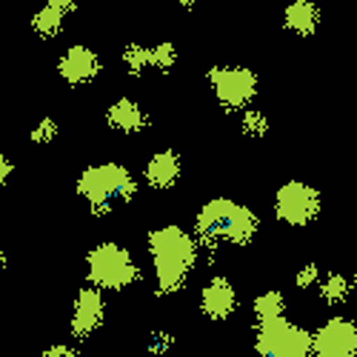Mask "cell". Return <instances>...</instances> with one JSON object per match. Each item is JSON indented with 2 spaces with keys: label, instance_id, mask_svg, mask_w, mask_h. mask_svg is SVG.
Wrapping results in <instances>:
<instances>
[{
  "label": "cell",
  "instance_id": "cell-1",
  "mask_svg": "<svg viewBox=\"0 0 357 357\" xmlns=\"http://www.w3.org/2000/svg\"><path fill=\"white\" fill-rule=\"evenodd\" d=\"M192 231L197 237L203 257L215 260L223 246H234V249L252 246L260 231V218L246 203H237L231 197H212L197 209Z\"/></svg>",
  "mask_w": 357,
  "mask_h": 357
},
{
  "label": "cell",
  "instance_id": "cell-2",
  "mask_svg": "<svg viewBox=\"0 0 357 357\" xmlns=\"http://www.w3.org/2000/svg\"><path fill=\"white\" fill-rule=\"evenodd\" d=\"M146 252L152 257V272H155V294L172 297L186 289L189 275L200 260V246L195 231H186L177 223L158 226L146 234Z\"/></svg>",
  "mask_w": 357,
  "mask_h": 357
},
{
  "label": "cell",
  "instance_id": "cell-3",
  "mask_svg": "<svg viewBox=\"0 0 357 357\" xmlns=\"http://www.w3.org/2000/svg\"><path fill=\"white\" fill-rule=\"evenodd\" d=\"M75 192H77V197L86 200L89 212L103 218L114 209V206H126V203L135 200L137 177L123 163H114V160L92 163L77 174Z\"/></svg>",
  "mask_w": 357,
  "mask_h": 357
},
{
  "label": "cell",
  "instance_id": "cell-4",
  "mask_svg": "<svg viewBox=\"0 0 357 357\" xmlns=\"http://www.w3.org/2000/svg\"><path fill=\"white\" fill-rule=\"evenodd\" d=\"M140 278L143 272L135 255L121 243L103 241L86 252V280L100 286L103 291H123Z\"/></svg>",
  "mask_w": 357,
  "mask_h": 357
},
{
  "label": "cell",
  "instance_id": "cell-5",
  "mask_svg": "<svg viewBox=\"0 0 357 357\" xmlns=\"http://www.w3.org/2000/svg\"><path fill=\"white\" fill-rule=\"evenodd\" d=\"M255 351L263 357H309L314 354V332L291 323L286 314L257 323Z\"/></svg>",
  "mask_w": 357,
  "mask_h": 357
},
{
  "label": "cell",
  "instance_id": "cell-6",
  "mask_svg": "<svg viewBox=\"0 0 357 357\" xmlns=\"http://www.w3.org/2000/svg\"><path fill=\"white\" fill-rule=\"evenodd\" d=\"M212 86V95L218 100L220 109L226 112H243L246 106H252V100L257 98V72L234 63V66H212L206 72Z\"/></svg>",
  "mask_w": 357,
  "mask_h": 357
},
{
  "label": "cell",
  "instance_id": "cell-7",
  "mask_svg": "<svg viewBox=\"0 0 357 357\" xmlns=\"http://www.w3.org/2000/svg\"><path fill=\"white\" fill-rule=\"evenodd\" d=\"M272 209H275V218L280 223H286L289 229H306L320 218L323 197L306 181H286L275 192Z\"/></svg>",
  "mask_w": 357,
  "mask_h": 357
},
{
  "label": "cell",
  "instance_id": "cell-8",
  "mask_svg": "<svg viewBox=\"0 0 357 357\" xmlns=\"http://www.w3.org/2000/svg\"><path fill=\"white\" fill-rule=\"evenodd\" d=\"M106 320V297H103V289L89 283L83 286L77 294H75V312H72V320H69V332L77 343L89 340Z\"/></svg>",
  "mask_w": 357,
  "mask_h": 357
},
{
  "label": "cell",
  "instance_id": "cell-9",
  "mask_svg": "<svg viewBox=\"0 0 357 357\" xmlns=\"http://www.w3.org/2000/svg\"><path fill=\"white\" fill-rule=\"evenodd\" d=\"M317 357H357V320L335 314L314 332Z\"/></svg>",
  "mask_w": 357,
  "mask_h": 357
},
{
  "label": "cell",
  "instance_id": "cell-10",
  "mask_svg": "<svg viewBox=\"0 0 357 357\" xmlns=\"http://www.w3.org/2000/svg\"><path fill=\"white\" fill-rule=\"evenodd\" d=\"M100 69H103L100 54L86 43H72L69 49H63L61 57H57V75H61V80L69 83V86L95 83Z\"/></svg>",
  "mask_w": 357,
  "mask_h": 357
},
{
  "label": "cell",
  "instance_id": "cell-11",
  "mask_svg": "<svg viewBox=\"0 0 357 357\" xmlns=\"http://www.w3.org/2000/svg\"><path fill=\"white\" fill-rule=\"evenodd\" d=\"M200 312L212 323H223L237 312V291L226 275H212L200 289Z\"/></svg>",
  "mask_w": 357,
  "mask_h": 357
},
{
  "label": "cell",
  "instance_id": "cell-12",
  "mask_svg": "<svg viewBox=\"0 0 357 357\" xmlns=\"http://www.w3.org/2000/svg\"><path fill=\"white\" fill-rule=\"evenodd\" d=\"M183 177V158L174 149H160L143 163V183L155 192L174 189Z\"/></svg>",
  "mask_w": 357,
  "mask_h": 357
},
{
  "label": "cell",
  "instance_id": "cell-13",
  "mask_svg": "<svg viewBox=\"0 0 357 357\" xmlns=\"http://www.w3.org/2000/svg\"><path fill=\"white\" fill-rule=\"evenodd\" d=\"M106 126L117 135H140L149 126L146 109L132 98H117L106 109Z\"/></svg>",
  "mask_w": 357,
  "mask_h": 357
},
{
  "label": "cell",
  "instance_id": "cell-14",
  "mask_svg": "<svg viewBox=\"0 0 357 357\" xmlns=\"http://www.w3.org/2000/svg\"><path fill=\"white\" fill-rule=\"evenodd\" d=\"M323 12L314 0H289L283 9V29L297 38H312L320 29Z\"/></svg>",
  "mask_w": 357,
  "mask_h": 357
},
{
  "label": "cell",
  "instance_id": "cell-15",
  "mask_svg": "<svg viewBox=\"0 0 357 357\" xmlns=\"http://www.w3.org/2000/svg\"><path fill=\"white\" fill-rule=\"evenodd\" d=\"M317 294L326 306H343L351 297V278H346L340 272H329L326 278H320Z\"/></svg>",
  "mask_w": 357,
  "mask_h": 357
},
{
  "label": "cell",
  "instance_id": "cell-16",
  "mask_svg": "<svg viewBox=\"0 0 357 357\" xmlns=\"http://www.w3.org/2000/svg\"><path fill=\"white\" fill-rule=\"evenodd\" d=\"M63 20H66V12L54 9L52 3H43L35 15H32V29L38 32V38L43 40H52L63 32Z\"/></svg>",
  "mask_w": 357,
  "mask_h": 357
},
{
  "label": "cell",
  "instance_id": "cell-17",
  "mask_svg": "<svg viewBox=\"0 0 357 357\" xmlns=\"http://www.w3.org/2000/svg\"><path fill=\"white\" fill-rule=\"evenodd\" d=\"M252 314H255L257 323L283 317V314H286V297H283V291H278V289L260 291L255 301H252Z\"/></svg>",
  "mask_w": 357,
  "mask_h": 357
},
{
  "label": "cell",
  "instance_id": "cell-18",
  "mask_svg": "<svg viewBox=\"0 0 357 357\" xmlns=\"http://www.w3.org/2000/svg\"><path fill=\"white\" fill-rule=\"evenodd\" d=\"M121 63L126 66L129 75L140 77L143 72L152 69V46H143V43H126L121 49Z\"/></svg>",
  "mask_w": 357,
  "mask_h": 357
},
{
  "label": "cell",
  "instance_id": "cell-19",
  "mask_svg": "<svg viewBox=\"0 0 357 357\" xmlns=\"http://www.w3.org/2000/svg\"><path fill=\"white\" fill-rule=\"evenodd\" d=\"M241 132L246 135V137H252V140H260V137H266L269 135V129H272V121H269V114H266L263 109H257V106H246L243 112H241Z\"/></svg>",
  "mask_w": 357,
  "mask_h": 357
},
{
  "label": "cell",
  "instance_id": "cell-20",
  "mask_svg": "<svg viewBox=\"0 0 357 357\" xmlns=\"http://www.w3.org/2000/svg\"><path fill=\"white\" fill-rule=\"evenodd\" d=\"M177 46L172 40H160L152 46V69L160 72V75H169L174 66H177Z\"/></svg>",
  "mask_w": 357,
  "mask_h": 357
},
{
  "label": "cell",
  "instance_id": "cell-21",
  "mask_svg": "<svg viewBox=\"0 0 357 357\" xmlns=\"http://www.w3.org/2000/svg\"><path fill=\"white\" fill-rule=\"evenodd\" d=\"M57 132H61V126H57L54 117H40V121L35 123V129L29 132V140H32L35 146H46L57 137Z\"/></svg>",
  "mask_w": 357,
  "mask_h": 357
},
{
  "label": "cell",
  "instance_id": "cell-22",
  "mask_svg": "<svg viewBox=\"0 0 357 357\" xmlns=\"http://www.w3.org/2000/svg\"><path fill=\"white\" fill-rule=\"evenodd\" d=\"M320 278H323V272H320L317 263H303L301 269L294 272V286L301 291H306V289H314L320 283Z\"/></svg>",
  "mask_w": 357,
  "mask_h": 357
},
{
  "label": "cell",
  "instance_id": "cell-23",
  "mask_svg": "<svg viewBox=\"0 0 357 357\" xmlns=\"http://www.w3.org/2000/svg\"><path fill=\"white\" fill-rule=\"evenodd\" d=\"M174 343H177L174 335L160 329V332H152V337H149V351H152V354H163V351H169Z\"/></svg>",
  "mask_w": 357,
  "mask_h": 357
},
{
  "label": "cell",
  "instance_id": "cell-24",
  "mask_svg": "<svg viewBox=\"0 0 357 357\" xmlns=\"http://www.w3.org/2000/svg\"><path fill=\"white\" fill-rule=\"evenodd\" d=\"M80 351H77V346L75 343H52L46 351H43V357H77Z\"/></svg>",
  "mask_w": 357,
  "mask_h": 357
},
{
  "label": "cell",
  "instance_id": "cell-25",
  "mask_svg": "<svg viewBox=\"0 0 357 357\" xmlns=\"http://www.w3.org/2000/svg\"><path fill=\"white\" fill-rule=\"evenodd\" d=\"M12 172H15V160L12 158H6V155H0V181H9L12 177Z\"/></svg>",
  "mask_w": 357,
  "mask_h": 357
},
{
  "label": "cell",
  "instance_id": "cell-26",
  "mask_svg": "<svg viewBox=\"0 0 357 357\" xmlns=\"http://www.w3.org/2000/svg\"><path fill=\"white\" fill-rule=\"evenodd\" d=\"M46 3H52L54 9H61V12H66V15H72L77 6H80V0H46Z\"/></svg>",
  "mask_w": 357,
  "mask_h": 357
},
{
  "label": "cell",
  "instance_id": "cell-27",
  "mask_svg": "<svg viewBox=\"0 0 357 357\" xmlns=\"http://www.w3.org/2000/svg\"><path fill=\"white\" fill-rule=\"evenodd\" d=\"M200 3H206V0H177V6L181 9H197Z\"/></svg>",
  "mask_w": 357,
  "mask_h": 357
},
{
  "label": "cell",
  "instance_id": "cell-28",
  "mask_svg": "<svg viewBox=\"0 0 357 357\" xmlns=\"http://www.w3.org/2000/svg\"><path fill=\"white\" fill-rule=\"evenodd\" d=\"M351 294H354V297H357V272H354V275H351Z\"/></svg>",
  "mask_w": 357,
  "mask_h": 357
}]
</instances>
